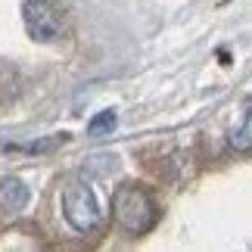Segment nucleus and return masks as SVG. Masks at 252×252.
<instances>
[{
	"instance_id": "f257e3e1",
	"label": "nucleus",
	"mask_w": 252,
	"mask_h": 252,
	"mask_svg": "<svg viewBox=\"0 0 252 252\" xmlns=\"http://www.w3.org/2000/svg\"><path fill=\"white\" fill-rule=\"evenodd\" d=\"M112 215L128 234H147L156 224L159 209L140 184H122L112 193Z\"/></svg>"
},
{
	"instance_id": "f03ea898",
	"label": "nucleus",
	"mask_w": 252,
	"mask_h": 252,
	"mask_svg": "<svg viewBox=\"0 0 252 252\" xmlns=\"http://www.w3.org/2000/svg\"><path fill=\"white\" fill-rule=\"evenodd\" d=\"M63 215L78 234H94L100 227V209H96L94 190L81 181H69L63 187Z\"/></svg>"
},
{
	"instance_id": "7ed1b4c3",
	"label": "nucleus",
	"mask_w": 252,
	"mask_h": 252,
	"mask_svg": "<svg viewBox=\"0 0 252 252\" xmlns=\"http://www.w3.org/2000/svg\"><path fill=\"white\" fill-rule=\"evenodd\" d=\"M22 16H25L28 34L37 37V41H53V37H60V32H63L60 13L50 9L47 3H41V0H28L22 6Z\"/></svg>"
},
{
	"instance_id": "20e7f679",
	"label": "nucleus",
	"mask_w": 252,
	"mask_h": 252,
	"mask_svg": "<svg viewBox=\"0 0 252 252\" xmlns=\"http://www.w3.org/2000/svg\"><path fill=\"white\" fill-rule=\"evenodd\" d=\"M28 206V187L19 178L0 181V209L3 212H22Z\"/></svg>"
},
{
	"instance_id": "39448f33",
	"label": "nucleus",
	"mask_w": 252,
	"mask_h": 252,
	"mask_svg": "<svg viewBox=\"0 0 252 252\" xmlns=\"http://www.w3.org/2000/svg\"><path fill=\"white\" fill-rule=\"evenodd\" d=\"M119 125V115L112 109H103L96 112L91 122H87V137H103V134H112V128Z\"/></svg>"
},
{
	"instance_id": "423d86ee",
	"label": "nucleus",
	"mask_w": 252,
	"mask_h": 252,
	"mask_svg": "<svg viewBox=\"0 0 252 252\" xmlns=\"http://www.w3.org/2000/svg\"><path fill=\"white\" fill-rule=\"evenodd\" d=\"M230 143H234V150H237V153H249V150H252V112L243 115L240 128L230 134Z\"/></svg>"
}]
</instances>
